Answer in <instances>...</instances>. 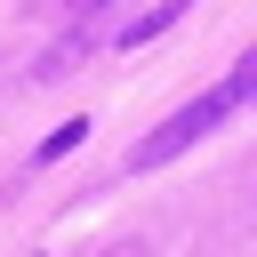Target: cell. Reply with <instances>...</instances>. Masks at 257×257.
Masks as SVG:
<instances>
[{
  "mask_svg": "<svg viewBox=\"0 0 257 257\" xmlns=\"http://www.w3.org/2000/svg\"><path fill=\"white\" fill-rule=\"evenodd\" d=\"M233 112H249V88H241V72H225L217 88H201L193 104H177V112H169V120H161V128H153L137 153H128V169H169L185 145H201V137H209L217 120H233Z\"/></svg>",
  "mask_w": 257,
  "mask_h": 257,
  "instance_id": "1",
  "label": "cell"
},
{
  "mask_svg": "<svg viewBox=\"0 0 257 257\" xmlns=\"http://www.w3.org/2000/svg\"><path fill=\"white\" fill-rule=\"evenodd\" d=\"M185 8H193V0H161V8H153V16H137V24L120 32V40H128V48H137V40H153V32H169V24L185 16Z\"/></svg>",
  "mask_w": 257,
  "mask_h": 257,
  "instance_id": "2",
  "label": "cell"
},
{
  "mask_svg": "<svg viewBox=\"0 0 257 257\" xmlns=\"http://www.w3.org/2000/svg\"><path fill=\"white\" fill-rule=\"evenodd\" d=\"M80 137H88V120H64V128H56V137H48V145H40V161H56V153H72V145H80Z\"/></svg>",
  "mask_w": 257,
  "mask_h": 257,
  "instance_id": "3",
  "label": "cell"
},
{
  "mask_svg": "<svg viewBox=\"0 0 257 257\" xmlns=\"http://www.w3.org/2000/svg\"><path fill=\"white\" fill-rule=\"evenodd\" d=\"M104 8H112V0H64V16H72V24H96Z\"/></svg>",
  "mask_w": 257,
  "mask_h": 257,
  "instance_id": "4",
  "label": "cell"
},
{
  "mask_svg": "<svg viewBox=\"0 0 257 257\" xmlns=\"http://www.w3.org/2000/svg\"><path fill=\"white\" fill-rule=\"evenodd\" d=\"M233 72H241V88H249V104H257V48H249V56L233 64Z\"/></svg>",
  "mask_w": 257,
  "mask_h": 257,
  "instance_id": "5",
  "label": "cell"
}]
</instances>
